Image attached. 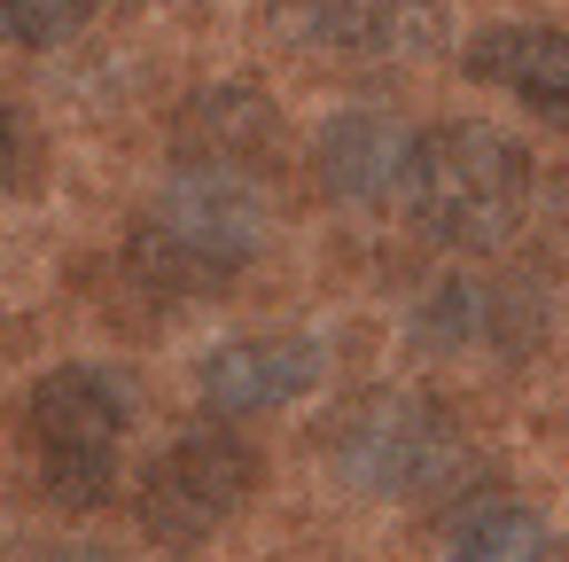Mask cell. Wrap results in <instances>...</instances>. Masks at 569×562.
<instances>
[{"mask_svg":"<svg viewBox=\"0 0 569 562\" xmlns=\"http://www.w3.org/2000/svg\"><path fill=\"white\" fill-rule=\"evenodd\" d=\"M328 469L359 500H429L468 469V430L429 391H367L336 414Z\"/></svg>","mask_w":569,"mask_h":562,"instance_id":"3957f363","label":"cell"},{"mask_svg":"<svg viewBox=\"0 0 569 562\" xmlns=\"http://www.w3.org/2000/svg\"><path fill=\"white\" fill-rule=\"evenodd\" d=\"M258 476H266L258 445H250L242 430H227V422H203V430L172 437V445L141 469L133 515H141V531H149L157 546H203V539H219V531L250 507Z\"/></svg>","mask_w":569,"mask_h":562,"instance_id":"5b68a950","label":"cell"},{"mask_svg":"<svg viewBox=\"0 0 569 562\" xmlns=\"http://www.w3.org/2000/svg\"><path fill=\"white\" fill-rule=\"evenodd\" d=\"M413 141L421 126H406L398 110H336L312 141V172L336 204L351 211H390L406 204V180H413Z\"/></svg>","mask_w":569,"mask_h":562,"instance_id":"ba28073f","label":"cell"},{"mask_svg":"<svg viewBox=\"0 0 569 562\" xmlns=\"http://www.w3.org/2000/svg\"><path fill=\"white\" fill-rule=\"evenodd\" d=\"M460 71L507 102H522L530 118L561 126L569 118V40L561 24L546 17H507V24H483L468 48H460Z\"/></svg>","mask_w":569,"mask_h":562,"instance_id":"30bf717a","label":"cell"},{"mask_svg":"<svg viewBox=\"0 0 569 562\" xmlns=\"http://www.w3.org/2000/svg\"><path fill=\"white\" fill-rule=\"evenodd\" d=\"M56 562H126V554H110V546H63Z\"/></svg>","mask_w":569,"mask_h":562,"instance_id":"9a60e30c","label":"cell"},{"mask_svg":"<svg viewBox=\"0 0 569 562\" xmlns=\"http://www.w3.org/2000/svg\"><path fill=\"white\" fill-rule=\"evenodd\" d=\"M546 328L538 289L476 282V274H437L413 305V344L421 352H522Z\"/></svg>","mask_w":569,"mask_h":562,"instance_id":"9c48e42d","label":"cell"},{"mask_svg":"<svg viewBox=\"0 0 569 562\" xmlns=\"http://www.w3.org/2000/svg\"><path fill=\"white\" fill-rule=\"evenodd\" d=\"M530 149L483 118H452L429 126L413 141V180H406V211L437 250H499L522 211H530Z\"/></svg>","mask_w":569,"mask_h":562,"instance_id":"7a4b0ae2","label":"cell"},{"mask_svg":"<svg viewBox=\"0 0 569 562\" xmlns=\"http://www.w3.org/2000/svg\"><path fill=\"white\" fill-rule=\"evenodd\" d=\"M102 0H0V40L9 48H63L94 24Z\"/></svg>","mask_w":569,"mask_h":562,"instance_id":"4fadbf2b","label":"cell"},{"mask_svg":"<svg viewBox=\"0 0 569 562\" xmlns=\"http://www.w3.org/2000/svg\"><path fill=\"white\" fill-rule=\"evenodd\" d=\"M546 554H553V531L515 492H476L452 523V546H445V562H546Z\"/></svg>","mask_w":569,"mask_h":562,"instance_id":"7c38bea8","label":"cell"},{"mask_svg":"<svg viewBox=\"0 0 569 562\" xmlns=\"http://www.w3.org/2000/svg\"><path fill=\"white\" fill-rule=\"evenodd\" d=\"M24 157H32L24 118H17V102H9V95H0V196H9V188L24 180Z\"/></svg>","mask_w":569,"mask_h":562,"instance_id":"5bb4252c","label":"cell"},{"mask_svg":"<svg viewBox=\"0 0 569 562\" xmlns=\"http://www.w3.org/2000/svg\"><path fill=\"white\" fill-rule=\"evenodd\" d=\"M328 383V344L305 328H266V336H227L196 359V398L219 422H258Z\"/></svg>","mask_w":569,"mask_h":562,"instance_id":"52a82bcc","label":"cell"},{"mask_svg":"<svg viewBox=\"0 0 569 562\" xmlns=\"http://www.w3.org/2000/svg\"><path fill=\"white\" fill-rule=\"evenodd\" d=\"M266 32L289 56H367V63H421L445 48L437 0H273Z\"/></svg>","mask_w":569,"mask_h":562,"instance_id":"8992f818","label":"cell"},{"mask_svg":"<svg viewBox=\"0 0 569 562\" xmlns=\"http://www.w3.org/2000/svg\"><path fill=\"white\" fill-rule=\"evenodd\" d=\"M266 235H273V196L250 165L180 157L133 219V266L172 289H211L234 282L266 250Z\"/></svg>","mask_w":569,"mask_h":562,"instance_id":"6da1fadb","label":"cell"},{"mask_svg":"<svg viewBox=\"0 0 569 562\" xmlns=\"http://www.w3.org/2000/svg\"><path fill=\"white\" fill-rule=\"evenodd\" d=\"M273 134H281V110L250 79H227V87H211V95H196L180 110V141L203 165H250L258 172V157L273 149Z\"/></svg>","mask_w":569,"mask_h":562,"instance_id":"8fae6325","label":"cell"},{"mask_svg":"<svg viewBox=\"0 0 569 562\" xmlns=\"http://www.w3.org/2000/svg\"><path fill=\"white\" fill-rule=\"evenodd\" d=\"M32 453L56 507H102L118 492V453L133 430V383L102 359L48 367L32 383Z\"/></svg>","mask_w":569,"mask_h":562,"instance_id":"277c9868","label":"cell"}]
</instances>
